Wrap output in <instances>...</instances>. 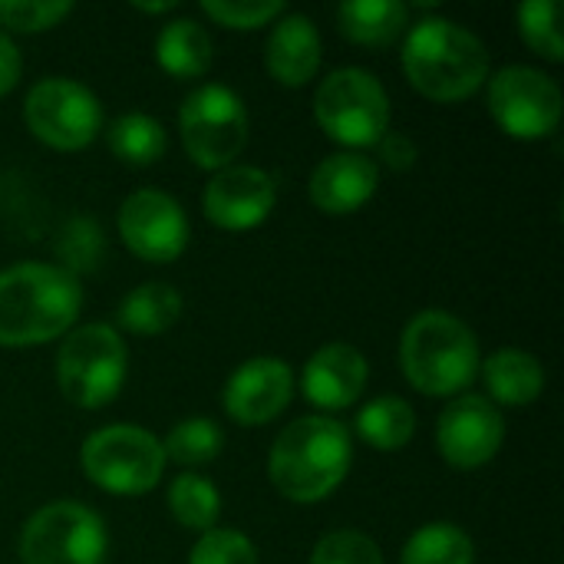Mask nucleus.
<instances>
[{"label":"nucleus","mask_w":564,"mask_h":564,"mask_svg":"<svg viewBox=\"0 0 564 564\" xmlns=\"http://www.w3.org/2000/svg\"><path fill=\"white\" fill-rule=\"evenodd\" d=\"M83 307V288L63 264L20 261L0 271V347H36L63 337Z\"/></svg>","instance_id":"1"},{"label":"nucleus","mask_w":564,"mask_h":564,"mask_svg":"<svg viewBox=\"0 0 564 564\" xmlns=\"http://www.w3.org/2000/svg\"><path fill=\"white\" fill-rule=\"evenodd\" d=\"M354 463L350 430L330 416H301L281 430L268 456V479L288 499L314 506L340 489Z\"/></svg>","instance_id":"2"},{"label":"nucleus","mask_w":564,"mask_h":564,"mask_svg":"<svg viewBox=\"0 0 564 564\" xmlns=\"http://www.w3.org/2000/svg\"><path fill=\"white\" fill-rule=\"evenodd\" d=\"M400 63L413 89L436 102L469 99L489 79L486 43L469 26L446 17H426L413 23Z\"/></svg>","instance_id":"3"},{"label":"nucleus","mask_w":564,"mask_h":564,"mask_svg":"<svg viewBox=\"0 0 564 564\" xmlns=\"http://www.w3.org/2000/svg\"><path fill=\"white\" fill-rule=\"evenodd\" d=\"M482 367L479 340L469 324L449 311H420L400 337V370L423 397L463 393Z\"/></svg>","instance_id":"4"},{"label":"nucleus","mask_w":564,"mask_h":564,"mask_svg":"<svg viewBox=\"0 0 564 564\" xmlns=\"http://www.w3.org/2000/svg\"><path fill=\"white\" fill-rule=\"evenodd\" d=\"M314 119L347 152H364L390 132L387 86L360 66L334 69L314 96Z\"/></svg>","instance_id":"5"},{"label":"nucleus","mask_w":564,"mask_h":564,"mask_svg":"<svg viewBox=\"0 0 564 564\" xmlns=\"http://www.w3.org/2000/svg\"><path fill=\"white\" fill-rule=\"evenodd\" d=\"M126 344L109 324H83L56 350V387L79 410L109 406L126 383Z\"/></svg>","instance_id":"6"},{"label":"nucleus","mask_w":564,"mask_h":564,"mask_svg":"<svg viewBox=\"0 0 564 564\" xmlns=\"http://www.w3.org/2000/svg\"><path fill=\"white\" fill-rule=\"evenodd\" d=\"M83 476L109 496H142L162 482L165 453L162 440L149 430L116 423L89 433L79 449Z\"/></svg>","instance_id":"7"},{"label":"nucleus","mask_w":564,"mask_h":564,"mask_svg":"<svg viewBox=\"0 0 564 564\" xmlns=\"http://www.w3.org/2000/svg\"><path fill=\"white\" fill-rule=\"evenodd\" d=\"M178 129L188 159L205 172H221L248 145V109L241 96L221 83H205L185 96Z\"/></svg>","instance_id":"8"},{"label":"nucleus","mask_w":564,"mask_h":564,"mask_svg":"<svg viewBox=\"0 0 564 564\" xmlns=\"http://www.w3.org/2000/svg\"><path fill=\"white\" fill-rule=\"evenodd\" d=\"M106 549L102 519L73 499L36 509L20 532V564H102Z\"/></svg>","instance_id":"9"},{"label":"nucleus","mask_w":564,"mask_h":564,"mask_svg":"<svg viewBox=\"0 0 564 564\" xmlns=\"http://www.w3.org/2000/svg\"><path fill=\"white\" fill-rule=\"evenodd\" d=\"M23 122L43 145L79 152L102 132V106L96 93L69 76H46L30 86Z\"/></svg>","instance_id":"10"},{"label":"nucleus","mask_w":564,"mask_h":564,"mask_svg":"<svg viewBox=\"0 0 564 564\" xmlns=\"http://www.w3.org/2000/svg\"><path fill=\"white\" fill-rule=\"evenodd\" d=\"M486 102L496 126L522 142L545 139L562 122V89L549 73L535 66H506L489 76Z\"/></svg>","instance_id":"11"},{"label":"nucleus","mask_w":564,"mask_h":564,"mask_svg":"<svg viewBox=\"0 0 564 564\" xmlns=\"http://www.w3.org/2000/svg\"><path fill=\"white\" fill-rule=\"evenodd\" d=\"M119 238L135 258L149 264H169L188 248V215L172 195L159 188H139L119 208Z\"/></svg>","instance_id":"12"},{"label":"nucleus","mask_w":564,"mask_h":564,"mask_svg":"<svg viewBox=\"0 0 564 564\" xmlns=\"http://www.w3.org/2000/svg\"><path fill=\"white\" fill-rule=\"evenodd\" d=\"M506 443V420L496 403L486 397L466 393L449 400L436 423V446L440 456L463 473H473L499 456Z\"/></svg>","instance_id":"13"},{"label":"nucleus","mask_w":564,"mask_h":564,"mask_svg":"<svg viewBox=\"0 0 564 564\" xmlns=\"http://www.w3.org/2000/svg\"><path fill=\"white\" fill-rule=\"evenodd\" d=\"M294 370L278 357H251L238 364L221 390L225 413L238 426H268L294 397Z\"/></svg>","instance_id":"14"},{"label":"nucleus","mask_w":564,"mask_h":564,"mask_svg":"<svg viewBox=\"0 0 564 564\" xmlns=\"http://www.w3.org/2000/svg\"><path fill=\"white\" fill-rule=\"evenodd\" d=\"M278 202L274 178L258 165H228L205 185V215L221 231H251L268 221Z\"/></svg>","instance_id":"15"},{"label":"nucleus","mask_w":564,"mask_h":564,"mask_svg":"<svg viewBox=\"0 0 564 564\" xmlns=\"http://www.w3.org/2000/svg\"><path fill=\"white\" fill-rule=\"evenodd\" d=\"M367 377H370L367 357L357 347L334 340V344H324L321 350H314L311 360L304 364L301 393L311 406H317L324 413H337L360 400Z\"/></svg>","instance_id":"16"},{"label":"nucleus","mask_w":564,"mask_h":564,"mask_svg":"<svg viewBox=\"0 0 564 564\" xmlns=\"http://www.w3.org/2000/svg\"><path fill=\"white\" fill-rule=\"evenodd\" d=\"M377 185H380V169L370 155L337 152L314 169L307 192L317 212L340 218L360 212L377 195Z\"/></svg>","instance_id":"17"},{"label":"nucleus","mask_w":564,"mask_h":564,"mask_svg":"<svg viewBox=\"0 0 564 564\" xmlns=\"http://www.w3.org/2000/svg\"><path fill=\"white\" fill-rule=\"evenodd\" d=\"M321 59H324V46H321V33L311 17L288 13V17L274 20L268 43H264V66H268L271 79L297 89L317 76Z\"/></svg>","instance_id":"18"},{"label":"nucleus","mask_w":564,"mask_h":564,"mask_svg":"<svg viewBox=\"0 0 564 564\" xmlns=\"http://www.w3.org/2000/svg\"><path fill=\"white\" fill-rule=\"evenodd\" d=\"M486 390H489V403H502V406H529L542 397L545 390V367L539 357H532L529 350H516V347H502L492 357H486V364L479 367Z\"/></svg>","instance_id":"19"},{"label":"nucleus","mask_w":564,"mask_h":564,"mask_svg":"<svg viewBox=\"0 0 564 564\" xmlns=\"http://www.w3.org/2000/svg\"><path fill=\"white\" fill-rule=\"evenodd\" d=\"M212 56H215V46H212V36L202 23L182 17V20H172L159 30L155 59L169 76L202 79L212 69Z\"/></svg>","instance_id":"20"},{"label":"nucleus","mask_w":564,"mask_h":564,"mask_svg":"<svg viewBox=\"0 0 564 564\" xmlns=\"http://www.w3.org/2000/svg\"><path fill=\"white\" fill-rule=\"evenodd\" d=\"M340 33L360 46H390L410 26V7L400 0H347L337 10Z\"/></svg>","instance_id":"21"},{"label":"nucleus","mask_w":564,"mask_h":564,"mask_svg":"<svg viewBox=\"0 0 564 564\" xmlns=\"http://www.w3.org/2000/svg\"><path fill=\"white\" fill-rule=\"evenodd\" d=\"M182 317V294L172 284L149 281L132 288L116 311V324L135 337H159Z\"/></svg>","instance_id":"22"},{"label":"nucleus","mask_w":564,"mask_h":564,"mask_svg":"<svg viewBox=\"0 0 564 564\" xmlns=\"http://www.w3.org/2000/svg\"><path fill=\"white\" fill-rule=\"evenodd\" d=\"M354 430H357V436L367 446H373L380 453H397V449H403L413 440L416 413H413V406L403 397L383 393V397H377V400L360 406V413L354 420Z\"/></svg>","instance_id":"23"},{"label":"nucleus","mask_w":564,"mask_h":564,"mask_svg":"<svg viewBox=\"0 0 564 564\" xmlns=\"http://www.w3.org/2000/svg\"><path fill=\"white\" fill-rule=\"evenodd\" d=\"M476 545L456 522H426L420 525L406 545L400 564H473Z\"/></svg>","instance_id":"24"},{"label":"nucleus","mask_w":564,"mask_h":564,"mask_svg":"<svg viewBox=\"0 0 564 564\" xmlns=\"http://www.w3.org/2000/svg\"><path fill=\"white\" fill-rule=\"evenodd\" d=\"M106 142L126 165H155L165 155V126L145 112H126L106 129Z\"/></svg>","instance_id":"25"},{"label":"nucleus","mask_w":564,"mask_h":564,"mask_svg":"<svg viewBox=\"0 0 564 564\" xmlns=\"http://www.w3.org/2000/svg\"><path fill=\"white\" fill-rule=\"evenodd\" d=\"M169 512L182 529L205 535V532H212L218 525L221 492L215 489L212 479L195 476V473H182L169 486Z\"/></svg>","instance_id":"26"},{"label":"nucleus","mask_w":564,"mask_h":564,"mask_svg":"<svg viewBox=\"0 0 564 564\" xmlns=\"http://www.w3.org/2000/svg\"><path fill=\"white\" fill-rule=\"evenodd\" d=\"M221 449H225V433L208 416H188V420L175 423L169 430V436L162 440L165 463L172 459L178 466H205V463L218 459Z\"/></svg>","instance_id":"27"},{"label":"nucleus","mask_w":564,"mask_h":564,"mask_svg":"<svg viewBox=\"0 0 564 564\" xmlns=\"http://www.w3.org/2000/svg\"><path fill=\"white\" fill-rule=\"evenodd\" d=\"M519 33L532 53L549 63L564 59V40L558 30V3L555 0H525L519 7Z\"/></svg>","instance_id":"28"},{"label":"nucleus","mask_w":564,"mask_h":564,"mask_svg":"<svg viewBox=\"0 0 564 564\" xmlns=\"http://www.w3.org/2000/svg\"><path fill=\"white\" fill-rule=\"evenodd\" d=\"M69 13H73V3H63V0H0V30L40 33L66 20Z\"/></svg>","instance_id":"29"},{"label":"nucleus","mask_w":564,"mask_h":564,"mask_svg":"<svg viewBox=\"0 0 564 564\" xmlns=\"http://www.w3.org/2000/svg\"><path fill=\"white\" fill-rule=\"evenodd\" d=\"M311 564H383V552L370 535L340 529L314 545Z\"/></svg>","instance_id":"30"},{"label":"nucleus","mask_w":564,"mask_h":564,"mask_svg":"<svg viewBox=\"0 0 564 564\" xmlns=\"http://www.w3.org/2000/svg\"><path fill=\"white\" fill-rule=\"evenodd\" d=\"M188 564H258V549L235 529H212L188 552Z\"/></svg>","instance_id":"31"},{"label":"nucleus","mask_w":564,"mask_h":564,"mask_svg":"<svg viewBox=\"0 0 564 564\" xmlns=\"http://www.w3.org/2000/svg\"><path fill=\"white\" fill-rule=\"evenodd\" d=\"M202 13L228 30H258V26H268L271 20L284 17V3L281 0H248V3L245 0H208V3H202Z\"/></svg>","instance_id":"32"},{"label":"nucleus","mask_w":564,"mask_h":564,"mask_svg":"<svg viewBox=\"0 0 564 564\" xmlns=\"http://www.w3.org/2000/svg\"><path fill=\"white\" fill-rule=\"evenodd\" d=\"M377 149H380V159H383V165H390V169H397V172H406V169H413L416 165V142L410 139V135H403V132H387L380 142H377Z\"/></svg>","instance_id":"33"},{"label":"nucleus","mask_w":564,"mask_h":564,"mask_svg":"<svg viewBox=\"0 0 564 564\" xmlns=\"http://www.w3.org/2000/svg\"><path fill=\"white\" fill-rule=\"evenodd\" d=\"M20 73H23L20 50H17V43L10 40V33H3V30H0V99H3L7 93H13V89H17Z\"/></svg>","instance_id":"34"},{"label":"nucleus","mask_w":564,"mask_h":564,"mask_svg":"<svg viewBox=\"0 0 564 564\" xmlns=\"http://www.w3.org/2000/svg\"><path fill=\"white\" fill-rule=\"evenodd\" d=\"M135 10H142V13H169V10H175V3L169 0V3H135Z\"/></svg>","instance_id":"35"}]
</instances>
